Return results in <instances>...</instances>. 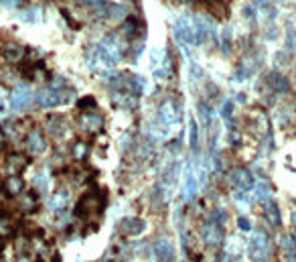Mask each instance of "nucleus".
Segmentation results:
<instances>
[{
	"label": "nucleus",
	"instance_id": "nucleus-4",
	"mask_svg": "<svg viewBox=\"0 0 296 262\" xmlns=\"http://www.w3.org/2000/svg\"><path fill=\"white\" fill-rule=\"evenodd\" d=\"M79 128L87 134H95L104 128V118L102 114H95V110L91 112H83L81 118H79Z\"/></svg>",
	"mask_w": 296,
	"mask_h": 262
},
{
	"label": "nucleus",
	"instance_id": "nucleus-7",
	"mask_svg": "<svg viewBox=\"0 0 296 262\" xmlns=\"http://www.w3.org/2000/svg\"><path fill=\"white\" fill-rule=\"evenodd\" d=\"M155 256L159 262H175V246L169 238H159L155 242Z\"/></svg>",
	"mask_w": 296,
	"mask_h": 262
},
{
	"label": "nucleus",
	"instance_id": "nucleus-5",
	"mask_svg": "<svg viewBox=\"0 0 296 262\" xmlns=\"http://www.w3.org/2000/svg\"><path fill=\"white\" fill-rule=\"evenodd\" d=\"M33 100V92L27 83H19L15 85V92H13V108L15 112H21L25 108H29V104Z\"/></svg>",
	"mask_w": 296,
	"mask_h": 262
},
{
	"label": "nucleus",
	"instance_id": "nucleus-28",
	"mask_svg": "<svg viewBox=\"0 0 296 262\" xmlns=\"http://www.w3.org/2000/svg\"><path fill=\"white\" fill-rule=\"evenodd\" d=\"M290 262H296V256H290Z\"/></svg>",
	"mask_w": 296,
	"mask_h": 262
},
{
	"label": "nucleus",
	"instance_id": "nucleus-14",
	"mask_svg": "<svg viewBox=\"0 0 296 262\" xmlns=\"http://www.w3.org/2000/svg\"><path fill=\"white\" fill-rule=\"evenodd\" d=\"M3 55H5L7 61L19 63V61L25 57V49H23L19 43H9V45H5V49H3Z\"/></svg>",
	"mask_w": 296,
	"mask_h": 262
},
{
	"label": "nucleus",
	"instance_id": "nucleus-18",
	"mask_svg": "<svg viewBox=\"0 0 296 262\" xmlns=\"http://www.w3.org/2000/svg\"><path fill=\"white\" fill-rule=\"evenodd\" d=\"M45 128H47V132H49V134H53V136H61V134H63V118H61V116H51V118L47 120Z\"/></svg>",
	"mask_w": 296,
	"mask_h": 262
},
{
	"label": "nucleus",
	"instance_id": "nucleus-8",
	"mask_svg": "<svg viewBox=\"0 0 296 262\" xmlns=\"http://www.w3.org/2000/svg\"><path fill=\"white\" fill-rule=\"evenodd\" d=\"M229 179H231V183H233L237 189H241V191H248V189L254 187V177H252V173H250L248 169H241V167L233 169L231 175H229Z\"/></svg>",
	"mask_w": 296,
	"mask_h": 262
},
{
	"label": "nucleus",
	"instance_id": "nucleus-27",
	"mask_svg": "<svg viewBox=\"0 0 296 262\" xmlns=\"http://www.w3.org/2000/svg\"><path fill=\"white\" fill-rule=\"evenodd\" d=\"M33 262H47V260H43V258H37V260H33Z\"/></svg>",
	"mask_w": 296,
	"mask_h": 262
},
{
	"label": "nucleus",
	"instance_id": "nucleus-15",
	"mask_svg": "<svg viewBox=\"0 0 296 262\" xmlns=\"http://www.w3.org/2000/svg\"><path fill=\"white\" fill-rule=\"evenodd\" d=\"M67 191H57V193H53L51 197H49V209L51 212H55V214H61L63 209L67 207Z\"/></svg>",
	"mask_w": 296,
	"mask_h": 262
},
{
	"label": "nucleus",
	"instance_id": "nucleus-1",
	"mask_svg": "<svg viewBox=\"0 0 296 262\" xmlns=\"http://www.w3.org/2000/svg\"><path fill=\"white\" fill-rule=\"evenodd\" d=\"M106 201H108V195L106 191H97V189H89L85 191L79 199H77V205H75V218L81 220V222H91L95 218V214L100 216L106 207Z\"/></svg>",
	"mask_w": 296,
	"mask_h": 262
},
{
	"label": "nucleus",
	"instance_id": "nucleus-16",
	"mask_svg": "<svg viewBox=\"0 0 296 262\" xmlns=\"http://www.w3.org/2000/svg\"><path fill=\"white\" fill-rule=\"evenodd\" d=\"M142 31V21L136 19V17H126V23H124V35L128 39H136V35Z\"/></svg>",
	"mask_w": 296,
	"mask_h": 262
},
{
	"label": "nucleus",
	"instance_id": "nucleus-12",
	"mask_svg": "<svg viewBox=\"0 0 296 262\" xmlns=\"http://www.w3.org/2000/svg\"><path fill=\"white\" fill-rule=\"evenodd\" d=\"M7 167H9L11 175H19L23 169L29 167V156H25L21 152H9L7 154Z\"/></svg>",
	"mask_w": 296,
	"mask_h": 262
},
{
	"label": "nucleus",
	"instance_id": "nucleus-3",
	"mask_svg": "<svg viewBox=\"0 0 296 262\" xmlns=\"http://www.w3.org/2000/svg\"><path fill=\"white\" fill-rule=\"evenodd\" d=\"M199 236H201V240H203L207 246H211V248L221 246L223 240H225L223 226H219V224H215V222H209V220L203 222V224L199 226Z\"/></svg>",
	"mask_w": 296,
	"mask_h": 262
},
{
	"label": "nucleus",
	"instance_id": "nucleus-19",
	"mask_svg": "<svg viewBox=\"0 0 296 262\" xmlns=\"http://www.w3.org/2000/svg\"><path fill=\"white\" fill-rule=\"evenodd\" d=\"M77 108H79L81 112H91V110H95V98H93V96L79 98V100H77Z\"/></svg>",
	"mask_w": 296,
	"mask_h": 262
},
{
	"label": "nucleus",
	"instance_id": "nucleus-11",
	"mask_svg": "<svg viewBox=\"0 0 296 262\" xmlns=\"http://www.w3.org/2000/svg\"><path fill=\"white\" fill-rule=\"evenodd\" d=\"M3 191L9 195V197H19L23 191H25V181L21 175H9L3 183Z\"/></svg>",
	"mask_w": 296,
	"mask_h": 262
},
{
	"label": "nucleus",
	"instance_id": "nucleus-2",
	"mask_svg": "<svg viewBox=\"0 0 296 262\" xmlns=\"http://www.w3.org/2000/svg\"><path fill=\"white\" fill-rule=\"evenodd\" d=\"M248 254L252 258V262H268L270 254H272V244H270V236L266 230H256L248 242Z\"/></svg>",
	"mask_w": 296,
	"mask_h": 262
},
{
	"label": "nucleus",
	"instance_id": "nucleus-13",
	"mask_svg": "<svg viewBox=\"0 0 296 262\" xmlns=\"http://www.w3.org/2000/svg\"><path fill=\"white\" fill-rule=\"evenodd\" d=\"M264 218H266V222L270 224V228H274V230H278V228L282 226L280 209H278V205H276L274 201H270V199L264 203Z\"/></svg>",
	"mask_w": 296,
	"mask_h": 262
},
{
	"label": "nucleus",
	"instance_id": "nucleus-24",
	"mask_svg": "<svg viewBox=\"0 0 296 262\" xmlns=\"http://www.w3.org/2000/svg\"><path fill=\"white\" fill-rule=\"evenodd\" d=\"M288 234H290V238H292V240H294V244H296V228H292Z\"/></svg>",
	"mask_w": 296,
	"mask_h": 262
},
{
	"label": "nucleus",
	"instance_id": "nucleus-22",
	"mask_svg": "<svg viewBox=\"0 0 296 262\" xmlns=\"http://www.w3.org/2000/svg\"><path fill=\"white\" fill-rule=\"evenodd\" d=\"M189 140H191V146H193V150H195L197 144H199V134H197V124H195V120H191V124H189Z\"/></svg>",
	"mask_w": 296,
	"mask_h": 262
},
{
	"label": "nucleus",
	"instance_id": "nucleus-25",
	"mask_svg": "<svg viewBox=\"0 0 296 262\" xmlns=\"http://www.w3.org/2000/svg\"><path fill=\"white\" fill-rule=\"evenodd\" d=\"M3 108H5V98H3V94H0V112H3Z\"/></svg>",
	"mask_w": 296,
	"mask_h": 262
},
{
	"label": "nucleus",
	"instance_id": "nucleus-6",
	"mask_svg": "<svg viewBox=\"0 0 296 262\" xmlns=\"http://www.w3.org/2000/svg\"><path fill=\"white\" fill-rule=\"evenodd\" d=\"M47 148V138L41 128H31L27 132V150L31 154H41Z\"/></svg>",
	"mask_w": 296,
	"mask_h": 262
},
{
	"label": "nucleus",
	"instance_id": "nucleus-10",
	"mask_svg": "<svg viewBox=\"0 0 296 262\" xmlns=\"http://www.w3.org/2000/svg\"><path fill=\"white\" fill-rule=\"evenodd\" d=\"M144 228H146V224L140 218H124L120 222V232L124 236H140L144 232Z\"/></svg>",
	"mask_w": 296,
	"mask_h": 262
},
{
	"label": "nucleus",
	"instance_id": "nucleus-17",
	"mask_svg": "<svg viewBox=\"0 0 296 262\" xmlns=\"http://www.w3.org/2000/svg\"><path fill=\"white\" fill-rule=\"evenodd\" d=\"M195 191H197V179H195L193 171L187 169V173H185V187H183V195H185V199L191 201V199L195 197Z\"/></svg>",
	"mask_w": 296,
	"mask_h": 262
},
{
	"label": "nucleus",
	"instance_id": "nucleus-26",
	"mask_svg": "<svg viewBox=\"0 0 296 262\" xmlns=\"http://www.w3.org/2000/svg\"><path fill=\"white\" fill-rule=\"evenodd\" d=\"M292 226L296 228V209H294V212H292Z\"/></svg>",
	"mask_w": 296,
	"mask_h": 262
},
{
	"label": "nucleus",
	"instance_id": "nucleus-9",
	"mask_svg": "<svg viewBox=\"0 0 296 262\" xmlns=\"http://www.w3.org/2000/svg\"><path fill=\"white\" fill-rule=\"evenodd\" d=\"M17 205L23 214H35L39 209V197H37V191H23L19 197H17Z\"/></svg>",
	"mask_w": 296,
	"mask_h": 262
},
{
	"label": "nucleus",
	"instance_id": "nucleus-21",
	"mask_svg": "<svg viewBox=\"0 0 296 262\" xmlns=\"http://www.w3.org/2000/svg\"><path fill=\"white\" fill-rule=\"evenodd\" d=\"M73 156L77 161H83L85 156H87V144L85 142H75V146H73Z\"/></svg>",
	"mask_w": 296,
	"mask_h": 262
},
{
	"label": "nucleus",
	"instance_id": "nucleus-20",
	"mask_svg": "<svg viewBox=\"0 0 296 262\" xmlns=\"http://www.w3.org/2000/svg\"><path fill=\"white\" fill-rule=\"evenodd\" d=\"M280 248H282L284 252H288V254H292V252L296 250V244H294V240L290 238V234H284V236L280 238Z\"/></svg>",
	"mask_w": 296,
	"mask_h": 262
},
{
	"label": "nucleus",
	"instance_id": "nucleus-23",
	"mask_svg": "<svg viewBox=\"0 0 296 262\" xmlns=\"http://www.w3.org/2000/svg\"><path fill=\"white\" fill-rule=\"evenodd\" d=\"M237 226H239V230L241 232H252V222L248 220V218H237Z\"/></svg>",
	"mask_w": 296,
	"mask_h": 262
}]
</instances>
